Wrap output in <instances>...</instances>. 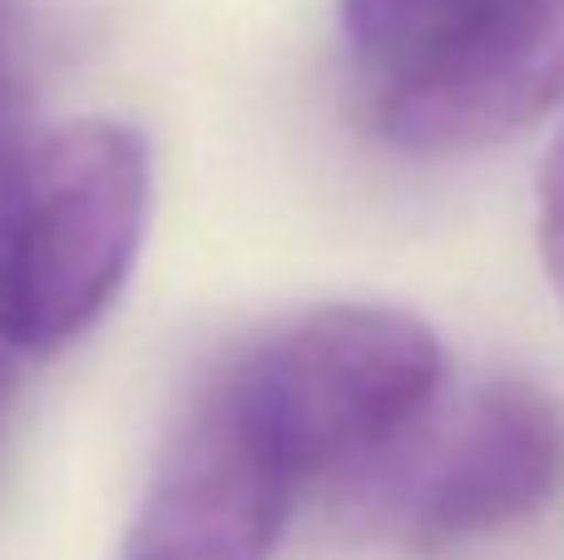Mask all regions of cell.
Masks as SVG:
<instances>
[{
  "instance_id": "cell-1",
  "label": "cell",
  "mask_w": 564,
  "mask_h": 560,
  "mask_svg": "<svg viewBox=\"0 0 564 560\" xmlns=\"http://www.w3.org/2000/svg\"><path fill=\"white\" fill-rule=\"evenodd\" d=\"M337 30L401 154L506 144L564 99V0H337Z\"/></svg>"
},
{
  "instance_id": "cell-7",
  "label": "cell",
  "mask_w": 564,
  "mask_h": 560,
  "mask_svg": "<svg viewBox=\"0 0 564 560\" xmlns=\"http://www.w3.org/2000/svg\"><path fill=\"white\" fill-rule=\"evenodd\" d=\"M15 79H10V65L0 55V198H6L10 169H15Z\"/></svg>"
},
{
  "instance_id": "cell-4",
  "label": "cell",
  "mask_w": 564,
  "mask_h": 560,
  "mask_svg": "<svg viewBox=\"0 0 564 560\" xmlns=\"http://www.w3.org/2000/svg\"><path fill=\"white\" fill-rule=\"evenodd\" d=\"M560 492L564 407L530 377H500L421 446L397 516L411 546L436 551L540 516Z\"/></svg>"
},
{
  "instance_id": "cell-6",
  "label": "cell",
  "mask_w": 564,
  "mask_h": 560,
  "mask_svg": "<svg viewBox=\"0 0 564 560\" xmlns=\"http://www.w3.org/2000/svg\"><path fill=\"white\" fill-rule=\"evenodd\" d=\"M540 258L555 293L564 298V129L540 169Z\"/></svg>"
},
{
  "instance_id": "cell-5",
  "label": "cell",
  "mask_w": 564,
  "mask_h": 560,
  "mask_svg": "<svg viewBox=\"0 0 564 560\" xmlns=\"http://www.w3.org/2000/svg\"><path fill=\"white\" fill-rule=\"evenodd\" d=\"M292 496L208 392L169 442L124 560H268Z\"/></svg>"
},
{
  "instance_id": "cell-2",
  "label": "cell",
  "mask_w": 564,
  "mask_h": 560,
  "mask_svg": "<svg viewBox=\"0 0 564 560\" xmlns=\"http://www.w3.org/2000/svg\"><path fill=\"white\" fill-rule=\"evenodd\" d=\"M446 383V347L416 313L332 303L268 333L214 402L282 482L361 466L411 437Z\"/></svg>"
},
{
  "instance_id": "cell-3",
  "label": "cell",
  "mask_w": 564,
  "mask_h": 560,
  "mask_svg": "<svg viewBox=\"0 0 564 560\" xmlns=\"http://www.w3.org/2000/svg\"><path fill=\"white\" fill-rule=\"evenodd\" d=\"M149 144L124 119H75L15 159L0 198V343L45 357L85 337L134 273Z\"/></svg>"
},
{
  "instance_id": "cell-8",
  "label": "cell",
  "mask_w": 564,
  "mask_h": 560,
  "mask_svg": "<svg viewBox=\"0 0 564 560\" xmlns=\"http://www.w3.org/2000/svg\"><path fill=\"white\" fill-rule=\"evenodd\" d=\"M10 402H15V353L0 343V432H6V417Z\"/></svg>"
}]
</instances>
